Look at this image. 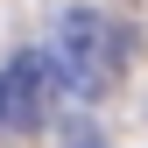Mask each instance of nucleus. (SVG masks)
Instances as JSON below:
<instances>
[{
    "mask_svg": "<svg viewBox=\"0 0 148 148\" xmlns=\"http://www.w3.org/2000/svg\"><path fill=\"white\" fill-rule=\"evenodd\" d=\"M49 71L78 99H106L127 71V28L99 7H71L57 21V42H49Z\"/></svg>",
    "mask_w": 148,
    "mask_h": 148,
    "instance_id": "1",
    "label": "nucleus"
},
{
    "mask_svg": "<svg viewBox=\"0 0 148 148\" xmlns=\"http://www.w3.org/2000/svg\"><path fill=\"white\" fill-rule=\"evenodd\" d=\"M49 92H57L49 57H14L7 71H0V141H28V134H42V120H49Z\"/></svg>",
    "mask_w": 148,
    "mask_h": 148,
    "instance_id": "2",
    "label": "nucleus"
},
{
    "mask_svg": "<svg viewBox=\"0 0 148 148\" xmlns=\"http://www.w3.org/2000/svg\"><path fill=\"white\" fill-rule=\"evenodd\" d=\"M71 148H99V141H92V134H71Z\"/></svg>",
    "mask_w": 148,
    "mask_h": 148,
    "instance_id": "3",
    "label": "nucleus"
}]
</instances>
